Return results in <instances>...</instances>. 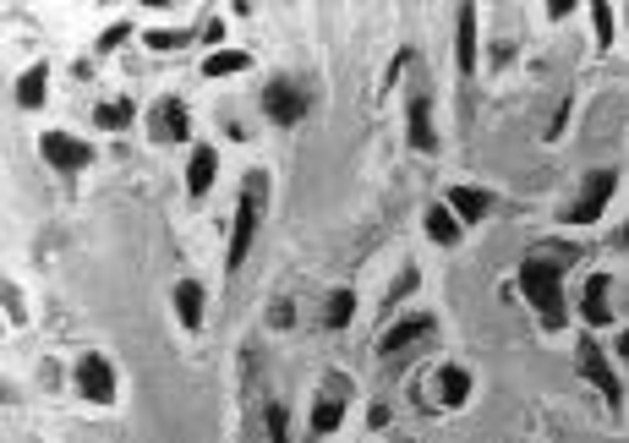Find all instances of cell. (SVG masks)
Returning a JSON list of instances; mask_svg holds the SVG:
<instances>
[{
  "instance_id": "6da1fadb",
  "label": "cell",
  "mask_w": 629,
  "mask_h": 443,
  "mask_svg": "<svg viewBox=\"0 0 629 443\" xmlns=\"http://www.w3.org/2000/svg\"><path fill=\"white\" fill-rule=\"evenodd\" d=\"M580 258H586V247L542 241V247H531L526 263H520V290H526V301L537 307L547 334H558L569 323V312H564V263H580Z\"/></svg>"
},
{
  "instance_id": "7a4b0ae2",
  "label": "cell",
  "mask_w": 629,
  "mask_h": 443,
  "mask_svg": "<svg viewBox=\"0 0 629 443\" xmlns=\"http://www.w3.org/2000/svg\"><path fill=\"white\" fill-rule=\"evenodd\" d=\"M263 197H269V176L263 170H247L241 176V203H236V230H230V252H225V274L236 279V268L247 263L252 236H258V219H263Z\"/></svg>"
},
{
  "instance_id": "3957f363",
  "label": "cell",
  "mask_w": 629,
  "mask_h": 443,
  "mask_svg": "<svg viewBox=\"0 0 629 443\" xmlns=\"http://www.w3.org/2000/svg\"><path fill=\"white\" fill-rule=\"evenodd\" d=\"M613 186H619V170H591V176L580 181V197L564 208V225H597L608 197H613Z\"/></svg>"
},
{
  "instance_id": "277c9868",
  "label": "cell",
  "mask_w": 629,
  "mask_h": 443,
  "mask_svg": "<svg viewBox=\"0 0 629 443\" xmlns=\"http://www.w3.org/2000/svg\"><path fill=\"white\" fill-rule=\"evenodd\" d=\"M307 110H312V93L301 83H290V77H274V83L263 88V115H269L274 126H296Z\"/></svg>"
},
{
  "instance_id": "5b68a950",
  "label": "cell",
  "mask_w": 629,
  "mask_h": 443,
  "mask_svg": "<svg viewBox=\"0 0 629 443\" xmlns=\"http://www.w3.org/2000/svg\"><path fill=\"white\" fill-rule=\"evenodd\" d=\"M575 361H580V372H586V383H597V389H602V400H608L613 411H619V405H624V383H619V372H613L608 351H602L597 340H580Z\"/></svg>"
},
{
  "instance_id": "8992f818",
  "label": "cell",
  "mask_w": 629,
  "mask_h": 443,
  "mask_svg": "<svg viewBox=\"0 0 629 443\" xmlns=\"http://www.w3.org/2000/svg\"><path fill=\"white\" fill-rule=\"evenodd\" d=\"M148 137H159V143H192V115H186V104L176 93L148 110Z\"/></svg>"
},
{
  "instance_id": "52a82bcc",
  "label": "cell",
  "mask_w": 629,
  "mask_h": 443,
  "mask_svg": "<svg viewBox=\"0 0 629 443\" xmlns=\"http://www.w3.org/2000/svg\"><path fill=\"white\" fill-rule=\"evenodd\" d=\"M39 154H44V165H55V170H88L93 165V143H77V137H66V132H44Z\"/></svg>"
},
{
  "instance_id": "ba28073f",
  "label": "cell",
  "mask_w": 629,
  "mask_h": 443,
  "mask_svg": "<svg viewBox=\"0 0 629 443\" xmlns=\"http://www.w3.org/2000/svg\"><path fill=\"white\" fill-rule=\"evenodd\" d=\"M345 394H351V378H340V372H329V383L318 389V405H312V433H334L345 416Z\"/></svg>"
},
{
  "instance_id": "9c48e42d",
  "label": "cell",
  "mask_w": 629,
  "mask_h": 443,
  "mask_svg": "<svg viewBox=\"0 0 629 443\" xmlns=\"http://www.w3.org/2000/svg\"><path fill=\"white\" fill-rule=\"evenodd\" d=\"M77 394H83L88 405H110V400H115V372H110V361L93 356V351L77 361Z\"/></svg>"
},
{
  "instance_id": "30bf717a",
  "label": "cell",
  "mask_w": 629,
  "mask_h": 443,
  "mask_svg": "<svg viewBox=\"0 0 629 443\" xmlns=\"http://www.w3.org/2000/svg\"><path fill=\"white\" fill-rule=\"evenodd\" d=\"M405 137H411V148H416V154H438L433 99H427V93H411V104H405Z\"/></svg>"
},
{
  "instance_id": "8fae6325",
  "label": "cell",
  "mask_w": 629,
  "mask_h": 443,
  "mask_svg": "<svg viewBox=\"0 0 629 443\" xmlns=\"http://www.w3.org/2000/svg\"><path fill=\"white\" fill-rule=\"evenodd\" d=\"M433 329H438V323L427 318V312H416V318H400V323H394V329L378 340V356H400V351H411V345L433 340Z\"/></svg>"
},
{
  "instance_id": "7c38bea8",
  "label": "cell",
  "mask_w": 629,
  "mask_h": 443,
  "mask_svg": "<svg viewBox=\"0 0 629 443\" xmlns=\"http://www.w3.org/2000/svg\"><path fill=\"white\" fill-rule=\"evenodd\" d=\"M498 197L482 192V186H449V214L460 219V225H482L487 214H493Z\"/></svg>"
},
{
  "instance_id": "4fadbf2b",
  "label": "cell",
  "mask_w": 629,
  "mask_h": 443,
  "mask_svg": "<svg viewBox=\"0 0 629 443\" xmlns=\"http://www.w3.org/2000/svg\"><path fill=\"white\" fill-rule=\"evenodd\" d=\"M214 170H219V154L208 143H197L192 148V165H186V197H208V186H214Z\"/></svg>"
},
{
  "instance_id": "5bb4252c",
  "label": "cell",
  "mask_w": 629,
  "mask_h": 443,
  "mask_svg": "<svg viewBox=\"0 0 629 443\" xmlns=\"http://www.w3.org/2000/svg\"><path fill=\"white\" fill-rule=\"evenodd\" d=\"M44 88H50V66L33 61L28 72L17 77V104H22V110H39V104H44Z\"/></svg>"
},
{
  "instance_id": "9a60e30c",
  "label": "cell",
  "mask_w": 629,
  "mask_h": 443,
  "mask_svg": "<svg viewBox=\"0 0 629 443\" xmlns=\"http://www.w3.org/2000/svg\"><path fill=\"white\" fill-rule=\"evenodd\" d=\"M176 318L186 329H203V285L197 279H181L176 285Z\"/></svg>"
},
{
  "instance_id": "2e32d148",
  "label": "cell",
  "mask_w": 629,
  "mask_h": 443,
  "mask_svg": "<svg viewBox=\"0 0 629 443\" xmlns=\"http://www.w3.org/2000/svg\"><path fill=\"white\" fill-rule=\"evenodd\" d=\"M454 61H460L465 77L476 72V6H460V44H454Z\"/></svg>"
},
{
  "instance_id": "e0dca14e",
  "label": "cell",
  "mask_w": 629,
  "mask_h": 443,
  "mask_svg": "<svg viewBox=\"0 0 629 443\" xmlns=\"http://www.w3.org/2000/svg\"><path fill=\"white\" fill-rule=\"evenodd\" d=\"M580 312H586V323H608V274H591L586 279V296H580Z\"/></svg>"
},
{
  "instance_id": "ac0fdd59",
  "label": "cell",
  "mask_w": 629,
  "mask_h": 443,
  "mask_svg": "<svg viewBox=\"0 0 629 443\" xmlns=\"http://www.w3.org/2000/svg\"><path fill=\"white\" fill-rule=\"evenodd\" d=\"M427 236H433L438 247H454V241H460V219L449 214V203L444 208H427Z\"/></svg>"
},
{
  "instance_id": "d6986e66",
  "label": "cell",
  "mask_w": 629,
  "mask_h": 443,
  "mask_svg": "<svg viewBox=\"0 0 629 443\" xmlns=\"http://www.w3.org/2000/svg\"><path fill=\"white\" fill-rule=\"evenodd\" d=\"M93 121L110 126V132H121V126H132V121H137V104H132V99H104L99 110H93Z\"/></svg>"
},
{
  "instance_id": "ffe728a7",
  "label": "cell",
  "mask_w": 629,
  "mask_h": 443,
  "mask_svg": "<svg viewBox=\"0 0 629 443\" xmlns=\"http://www.w3.org/2000/svg\"><path fill=\"white\" fill-rule=\"evenodd\" d=\"M351 318H356V296L351 290H334V296L323 301V323H329V329H351Z\"/></svg>"
},
{
  "instance_id": "44dd1931",
  "label": "cell",
  "mask_w": 629,
  "mask_h": 443,
  "mask_svg": "<svg viewBox=\"0 0 629 443\" xmlns=\"http://www.w3.org/2000/svg\"><path fill=\"white\" fill-rule=\"evenodd\" d=\"M247 66H252L247 50H219L203 61V77H230V72H247Z\"/></svg>"
},
{
  "instance_id": "7402d4cb",
  "label": "cell",
  "mask_w": 629,
  "mask_h": 443,
  "mask_svg": "<svg viewBox=\"0 0 629 443\" xmlns=\"http://www.w3.org/2000/svg\"><path fill=\"white\" fill-rule=\"evenodd\" d=\"M438 389H444L449 405H465V400H471V372H465V367H444V372H438Z\"/></svg>"
},
{
  "instance_id": "603a6c76",
  "label": "cell",
  "mask_w": 629,
  "mask_h": 443,
  "mask_svg": "<svg viewBox=\"0 0 629 443\" xmlns=\"http://www.w3.org/2000/svg\"><path fill=\"white\" fill-rule=\"evenodd\" d=\"M416 285H422V274H416V268H400V279H394V285H389V296H383V312H394V307H400V301L411 296Z\"/></svg>"
},
{
  "instance_id": "cb8c5ba5",
  "label": "cell",
  "mask_w": 629,
  "mask_h": 443,
  "mask_svg": "<svg viewBox=\"0 0 629 443\" xmlns=\"http://www.w3.org/2000/svg\"><path fill=\"white\" fill-rule=\"evenodd\" d=\"M263 416H269V443H285V433H290V411H285V405H269V411H263Z\"/></svg>"
},
{
  "instance_id": "d4e9b609",
  "label": "cell",
  "mask_w": 629,
  "mask_h": 443,
  "mask_svg": "<svg viewBox=\"0 0 629 443\" xmlns=\"http://www.w3.org/2000/svg\"><path fill=\"white\" fill-rule=\"evenodd\" d=\"M181 44H192V33H181V28H165V33H148V50H181Z\"/></svg>"
},
{
  "instance_id": "484cf974",
  "label": "cell",
  "mask_w": 629,
  "mask_h": 443,
  "mask_svg": "<svg viewBox=\"0 0 629 443\" xmlns=\"http://www.w3.org/2000/svg\"><path fill=\"white\" fill-rule=\"evenodd\" d=\"M591 22H597V44H602V50H608V44H613V11L602 6V0H597V6H591Z\"/></svg>"
},
{
  "instance_id": "4316f807",
  "label": "cell",
  "mask_w": 629,
  "mask_h": 443,
  "mask_svg": "<svg viewBox=\"0 0 629 443\" xmlns=\"http://www.w3.org/2000/svg\"><path fill=\"white\" fill-rule=\"evenodd\" d=\"M132 39V22H110V28L99 33V50H115V44H126Z\"/></svg>"
},
{
  "instance_id": "83f0119b",
  "label": "cell",
  "mask_w": 629,
  "mask_h": 443,
  "mask_svg": "<svg viewBox=\"0 0 629 443\" xmlns=\"http://www.w3.org/2000/svg\"><path fill=\"white\" fill-rule=\"evenodd\" d=\"M269 323H274V329H290V323H296V307H290V301H274V307H269Z\"/></svg>"
},
{
  "instance_id": "f1b7e54d",
  "label": "cell",
  "mask_w": 629,
  "mask_h": 443,
  "mask_svg": "<svg viewBox=\"0 0 629 443\" xmlns=\"http://www.w3.org/2000/svg\"><path fill=\"white\" fill-rule=\"evenodd\" d=\"M6 318H11V323H22V318H28V312H22V296H17V285H6Z\"/></svg>"
},
{
  "instance_id": "f546056e",
  "label": "cell",
  "mask_w": 629,
  "mask_h": 443,
  "mask_svg": "<svg viewBox=\"0 0 629 443\" xmlns=\"http://www.w3.org/2000/svg\"><path fill=\"white\" fill-rule=\"evenodd\" d=\"M569 11H575V0H553V6H547V17H553V22H564Z\"/></svg>"
},
{
  "instance_id": "4dcf8cb0",
  "label": "cell",
  "mask_w": 629,
  "mask_h": 443,
  "mask_svg": "<svg viewBox=\"0 0 629 443\" xmlns=\"http://www.w3.org/2000/svg\"><path fill=\"white\" fill-rule=\"evenodd\" d=\"M619 356L629 361V329H624V340H619Z\"/></svg>"
},
{
  "instance_id": "1f68e13d",
  "label": "cell",
  "mask_w": 629,
  "mask_h": 443,
  "mask_svg": "<svg viewBox=\"0 0 629 443\" xmlns=\"http://www.w3.org/2000/svg\"><path fill=\"white\" fill-rule=\"evenodd\" d=\"M619 241H624V247H629V225H624V236H619Z\"/></svg>"
}]
</instances>
